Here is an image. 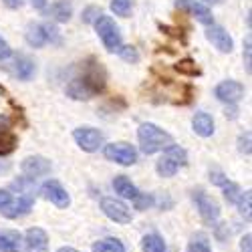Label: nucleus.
<instances>
[{
  "mask_svg": "<svg viewBox=\"0 0 252 252\" xmlns=\"http://www.w3.org/2000/svg\"><path fill=\"white\" fill-rule=\"evenodd\" d=\"M105 85H107V75H105L103 65L95 59H89L83 65V71L69 81L67 95L77 101H89L95 95L103 93Z\"/></svg>",
  "mask_w": 252,
  "mask_h": 252,
  "instance_id": "nucleus-1",
  "label": "nucleus"
},
{
  "mask_svg": "<svg viewBox=\"0 0 252 252\" xmlns=\"http://www.w3.org/2000/svg\"><path fill=\"white\" fill-rule=\"evenodd\" d=\"M137 139H139V145H141V152L145 156H152L156 152H161L165 148H170L174 143V137L159 129L156 123H141L139 129H137Z\"/></svg>",
  "mask_w": 252,
  "mask_h": 252,
  "instance_id": "nucleus-2",
  "label": "nucleus"
},
{
  "mask_svg": "<svg viewBox=\"0 0 252 252\" xmlns=\"http://www.w3.org/2000/svg\"><path fill=\"white\" fill-rule=\"evenodd\" d=\"M32 204H34V198L31 194L14 196L10 190H0V214L10 220L29 214Z\"/></svg>",
  "mask_w": 252,
  "mask_h": 252,
  "instance_id": "nucleus-3",
  "label": "nucleus"
},
{
  "mask_svg": "<svg viewBox=\"0 0 252 252\" xmlns=\"http://www.w3.org/2000/svg\"><path fill=\"white\" fill-rule=\"evenodd\" d=\"M163 158L158 161L156 165V170L161 178H174L178 174L180 167H184L188 163V154L184 148H180V145H170V148H165L163 150Z\"/></svg>",
  "mask_w": 252,
  "mask_h": 252,
  "instance_id": "nucleus-4",
  "label": "nucleus"
},
{
  "mask_svg": "<svg viewBox=\"0 0 252 252\" xmlns=\"http://www.w3.org/2000/svg\"><path fill=\"white\" fill-rule=\"evenodd\" d=\"M95 31L99 34V38L103 40L105 49H107L109 53H117L123 45H121V32L117 29V25L113 23V18L107 16V14H99L95 18Z\"/></svg>",
  "mask_w": 252,
  "mask_h": 252,
  "instance_id": "nucleus-5",
  "label": "nucleus"
},
{
  "mask_svg": "<svg viewBox=\"0 0 252 252\" xmlns=\"http://www.w3.org/2000/svg\"><path fill=\"white\" fill-rule=\"evenodd\" d=\"M194 202H196V208L204 220V224L208 226H214L220 218V206L214 198H210L204 190H194Z\"/></svg>",
  "mask_w": 252,
  "mask_h": 252,
  "instance_id": "nucleus-6",
  "label": "nucleus"
},
{
  "mask_svg": "<svg viewBox=\"0 0 252 252\" xmlns=\"http://www.w3.org/2000/svg\"><path fill=\"white\" fill-rule=\"evenodd\" d=\"M105 158H107L109 161H115L119 165H133L137 161V152L133 145L125 143V141H117V143H109L105 145L103 150Z\"/></svg>",
  "mask_w": 252,
  "mask_h": 252,
  "instance_id": "nucleus-7",
  "label": "nucleus"
},
{
  "mask_svg": "<svg viewBox=\"0 0 252 252\" xmlns=\"http://www.w3.org/2000/svg\"><path fill=\"white\" fill-rule=\"evenodd\" d=\"M101 210L103 214L109 220L117 222V224H129L131 222V210L127 208V204H123L117 198H101Z\"/></svg>",
  "mask_w": 252,
  "mask_h": 252,
  "instance_id": "nucleus-8",
  "label": "nucleus"
},
{
  "mask_svg": "<svg viewBox=\"0 0 252 252\" xmlns=\"http://www.w3.org/2000/svg\"><path fill=\"white\" fill-rule=\"evenodd\" d=\"M73 137L77 141V145L83 150V152H97L101 145H103V133L97 131L95 127H77L73 131Z\"/></svg>",
  "mask_w": 252,
  "mask_h": 252,
  "instance_id": "nucleus-9",
  "label": "nucleus"
},
{
  "mask_svg": "<svg viewBox=\"0 0 252 252\" xmlns=\"http://www.w3.org/2000/svg\"><path fill=\"white\" fill-rule=\"evenodd\" d=\"M214 95L220 101L228 103V105H234V103H238L244 97V85H242V83H238V81L228 79V81H222L220 85H216Z\"/></svg>",
  "mask_w": 252,
  "mask_h": 252,
  "instance_id": "nucleus-10",
  "label": "nucleus"
},
{
  "mask_svg": "<svg viewBox=\"0 0 252 252\" xmlns=\"http://www.w3.org/2000/svg\"><path fill=\"white\" fill-rule=\"evenodd\" d=\"M176 8L196 16V20H200V23L206 25V27L214 25L212 10H210L208 6H204L202 2H196V0H176Z\"/></svg>",
  "mask_w": 252,
  "mask_h": 252,
  "instance_id": "nucleus-11",
  "label": "nucleus"
},
{
  "mask_svg": "<svg viewBox=\"0 0 252 252\" xmlns=\"http://www.w3.org/2000/svg\"><path fill=\"white\" fill-rule=\"evenodd\" d=\"M40 192H43V196H45L49 202H53V204L59 206V208H67V206L71 204V198H69L67 190H65V188H63L57 180L45 182L43 188H40Z\"/></svg>",
  "mask_w": 252,
  "mask_h": 252,
  "instance_id": "nucleus-12",
  "label": "nucleus"
},
{
  "mask_svg": "<svg viewBox=\"0 0 252 252\" xmlns=\"http://www.w3.org/2000/svg\"><path fill=\"white\" fill-rule=\"evenodd\" d=\"M206 38L212 43L220 53H232L234 49V40L226 32V29L222 27H216V25H210L208 31H206Z\"/></svg>",
  "mask_w": 252,
  "mask_h": 252,
  "instance_id": "nucleus-13",
  "label": "nucleus"
},
{
  "mask_svg": "<svg viewBox=\"0 0 252 252\" xmlns=\"http://www.w3.org/2000/svg\"><path fill=\"white\" fill-rule=\"evenodd\" d=\"M23 174L27 178H38V176H45L51 172V161L43 156H29L23 159Z\"/></svg>",
  "mask_w": 252,
  "mask_h": 252,
  "instance_id": "nucleus-14",
  "label": "nucleus"
},
{
  "mask_svg": "<svg viewBox=\"0 0 252 252\" xmlns=\"http://www.w3.org/2000/svg\"><path fill=\"white\" fill-rule=\"evenodd\" d=\"M0 252H29L25 238L14 230H0Z\"/></svg>",
  "mask_w": 252,
  "mask_h": 252,
  "instance_id": "nucleus-15",
  "label": "nucleus"
},
{
  "mask_svg": "<svg viewBox=\"0 0 252 252\" xmlns=\"http://www.w3.org/2000/svg\"><path fill=\"white\" fill-rule=\"evenodd\" d=\"M25 242L29 252H47L49 248V236L43 228H31L25 234Z\"/></svg>",
  "mask_w": 252,
  "mask_h": 252,
  "instance_id": "nucleus-16",
  "label": "nucleus"
},
{
  "mask_svg": "<svg viewBox=\"0 0 252 252\" xmlns=\"http://www.w3.org/2000/svg\"><path fill=\"white\" fill-rule=\"evenodd\" d=\"M12 75L18 77L20 81H31L36 73V67H34V63L25 57V55H16L14 57V63H12V67H10Z\"/></svg>",
  "mask_w": 252,
  "mask_h": 252,
  "instance_id": "nucleus-17",
  "label": "nucleus"
},
{
  "mask_svg": "<svg viewBox=\"0 0 252 252\" xmlns=\"http://www.w3.org/2000/svg\"><path fill=\"white\" fill-rule=\"evenodd\" d=\"M25 38H27V43H29L32 49H40V47H45V45L49 43V40H47L45 25H38V23H32V25L27 27Z\"/></svg>",
  "mask_w": 252,
  "mask_h": 252,
  "instance_id": "nucleus-18",
  "label": "nucleus"
},
{
  "mask_svg": "<svg viewBox=\"0 0 252 252\" xmlns=\"http://www.w3.org/2000/svg\"><path fill=\"white\" fill-rule=\"evenodd\" d=\"M192 129L200 135V137H210L214 133V119L210 117L208 113L200 111L192 117Z\"/></svg>",
  "mask_w": 252,
  "mask_h": 252,
  "instance_id": "nucleus-19",
  "label": "nucleus"
},
{
  "mask_svg": "<svg viewBox=\"0 0 252 252\" xmlns=\"http://www.w3.org/2000/svg\"><path fill=\"white\" fill-rule=\"evenodd\" d=\"M45 14L51 16V18H55L57 23H69V18L73 14V6H71V2H67V0H59V2L51 4L45 10Z\"/></svg>",
  "mask_w": 252,
  "mask_h": 252,
  "instance_id": "nucleus-20",
  "label": "nucleus"
},
{
  "mask_svg": "<svg viewBox=\"0 0 252 252\" xmlns=\"http://www.w3.org/2000/svg\"><path fill=\"white\" fill-rule=\"evenodd\" d=\"M113 190H115V194H119L121 198H129V200H133L139 192H137V188L131 184V180L127 178V176H117L115 180H113Z\"/></svg>",
  "mask_w": 252,
  "mask_h": 252,
  "instance_id": "nucleus-21",
  "label": "nucleus"
},
{
  "mask_svg": "<svg viewBox=\"0 0 252 252\" xmlns=\"http://www.w3.org/2000/svg\"><path fill=\"white\" fill-rule=\"evenodd\" d=\"M16 145H18V137L14 131L10 129H2L0 131V156H8L16 150Z\"/></svg>",
  "mask_w": 252,
  "mask_h": 252,
  "instance_id": "nucleus-22",
  "label": "nucleus"
},
{
  "mask_svg": "<svg viewBox=\"0 0 252 252\" xmlns=\"http://www.w3.org/2000/svg\"><path fill=\"white\" fill-rule=\"evenodd\" d=\"M141 250L143 252H165V242L158 234H148L141 240Z\"/></svg>",
  "mask_w": 252,
  "mask_h": 252,
  "instance_id": "nucleus-23",
  "label": "nucleus"
},
{
  "mask_svg": "<svg viewBox=\"0 0 252 252\" xmlns=\"http://www.w3.org/2000/svg\"><path fill=\"white\" fill-rule=\"evenodd\" d=\"M93 252H125V246L117 238H103L93 244Z\"/></svg>",
  "mask_w": 252,
  "mask_h": 252,
  "instance_id": "nucleus-24",
  "label": "nucleus"
},
{
  "mask_svg": "<svg viewBox=\"0 0 252 252\" xmlns=\"http://www.w3.org/2000/svg\"><path fill=\"white\" fill-rule=\"evenodd\" d=\"M222 192H224V198H226V202H228V204H236V202L240 200V196H242L240 186H238V184H234V182H230V180L222 186Z\"/></svg>",
  "mask_w": 252,
  "mask_h": 252,
  "instance_id": "nucleus-25",
  "label": "nucleus"
},
{
  "mask_svg": "<svg viewBox=\"0 0 252 252\" xmlns=\"http://www.w3.org/2000/svg\"><path fill=\"white\" fill-rule=\"evenodd\" d=\"M131 6H133L131 0H111V10L123 18H127L131 14Z\"/></svg>",
  "mask_w": 252,
  "mask_h": 252,
  "instance_id": "nucleus-26",
  "label": "nucleus"
},
{
  "mask_svg": "<svg viewBox=\"0 0 252 252\" xmlns=\"http://www.w3.org/2000/svg\"><path fill=\"white\" fill-rule=\"evenodd\" d=\"M176 71L182 73V75H188V77H196V75H200V69L196 67V63H194L192 59H184V61H180L178 65H176Z\"/></svg>",
  "mask_w": 252,
  "mask_h": 252,
  "instance_id": "nucleus-27",
  "label": "nucleus"
},
{
  "mask_svg": "<svg viewBox=\"0 0 252 252\" xmlns=\"http://www.w3.org/2000/svg\"><path fill=\"white\" fill-rule=\"evenodd\" d=\"M236 204H238V210H240V214L244 216V220L250 222V210H252V206H250V204H252V196H250V192H244Z\"/></svg>",
  "mask_w": 252,
  "mask_h": 252,
  "instance_id": "nucleus-28",
  "label": "nucleus"
},
{
  "mask_svg": "<svg viewBox=\"0 0 252 252\" xmlns=\"http://www.w3.org/2000/svg\"><path fill=\"white\" fill-rule=\"evenodd\" d=\"M117 53L121 55V59H123L125 63H137V61H139V51H137L135 47H131V45L121 47Z\"/></svg>",
  "mask_w": 252,
  "mask_h": 252,
  "instance_id": "nucleus-29",
  "label": "nucleus"
},
{
  "mask_svg": "<svg viewBox=\"0 0 252 252\" xmlns=\"http://www.w3.org/2000/svg\"><path fill=\"white\" fill-rule=\"evenodd\" d=\"M252 135H250V131H244V133H240V137H238V152L242 154V156H250V152H252Z\"/></svg>",
  "mask_w": 252,
  "mask_h": 252,
  "instance_id": "nucleus-30",
  "label": "nucleus"
},
{
  "mask_svg": "<svg viewBox=\"0 0 252 252\" xmlns=\"http://www.w3.org/2000/svg\"><path fill=\"white\" fill-rule=\"evenodd\" d=\"M133 202H135V210H148V208H152L154 206V196H150V194H137L135 198H133Z\"/></svg>",
  "mask_w": 252,
  "mask_h": 252,
  "instance_id": "nucleus-31",
  "label": "nucleus"
},
{
  "mask_svg": "<svg viewBox=\"0 0 252 252\" xmlns=\"http://www.w3.org/2000/svg\"><path fill=\"white\" fill-rule=\"evenodd\" d=\"M188 252H212V250H210V246L204 238H194L190 242V246H188Z\"/></svg>",
  "mask_w": 252,
  "mask_h": 252,
  "instance_id": "nucleus-32",
  "label": "nucleus"
},
{
  "mask_svg": "<svg viewBox=\"0 0 252 252\" xmlns=\"http://www.w3.org/2000/svg\"><path fill=\"white\" fill-rule=\"evenodd\" d=\"M244 67H246V73L250 75L252 73V40L246 38L244 43Z\"/></svg>",
  "mask_w": 252,
  "mask_h": 252,
  "instance_id": "nucleus-33",
  "label": "nucleus"
},
{
  "mask_svg": "<svg viewBox=\"0 0 252 252\" xmlns=\"http://www.w3.org/2000/svg\"><path fill=\"white\" fill-rule=\"evenodd\" d=\"M101 14V10L97 8V6H89V8H85V12H83V23H87V25H91V23H95V18Z\"/></svg>",
  "mask_w": 252,
  "mask_h": 252,
  "instance_id": "nucleus-34",
  "label": "nucleus"
},
{
  "mask_svg": "<svg viewBox=\"0 0 252 252\" xmlns=\"http://www.w3.org/2000/svg\"><path fill=\"white\" fill-rule=\"evenodd\" d=\"M45 31H47V40H51V43H55V45H59V43H61L59 31H57L55 27H51V25H45Z\"/></svg>",
  "mask_w": 252,
  "mask_h": 252,
  "instance_id": "nucleus-35",
  "label": "nucleus"
},
{
  "mask_svg": "<svg viewBox=\"0 0 252 252\" xmlns=\"http://www.w3.org/2000/svg\"><path fill=\"white\" fill-rule=\"evenodd\" d=\"M210 180H212V184H216V186H224L226 182H228V178L222 174V172H218V170H214V172H210Z\"/></svg>",
  "mask_w": 252,
  "mask_h": 252,
  "instance_id": "nucleus-36",
  "label": "nucleus"
},
{
  "mask_svg": "<svg viewBox=\"0 0 252 252\" xmlns=\"http://www.w3.org/2000/svg\"><path fill=\"white\" fill-rule=\"evenodd\" d=\"M8 57H12V49H10V45L6 43V40L0 38V61H6Z\"/></svg>",
  "mask_w": 252,
  "mask_h": 252,
  "instance_id": "nucleus-37",
  "label": "nucleus"
},
{
  "mask_svg": "<svg viewBox=\"0 0 252 252\" xmlns=\"http://www.w3.org/2000/svg\"><path fill=\"white\" fill-rule=\"evenodd\" d=\"M240 248H242V252H252V236H250V234H246V236L242 238Z\"/></svg>",
  "mask_w": 252,
  "mask_h": 252,
  "instance_id": "nucleus-38",
  "label": "nucleus"
},
{
  "mask_svg": "<svg viewBox=\"0 0 252 252\" xmlns=\"http://www.w3.org/2000/svg\"><path fill=\"white\" fill-rule=\"evenodd\" d=\"M4 2V6H8V8H12V10H16V8H20L25 4V0H2Z\"/></svg>",
  "mask_w": 252,
  "mask_h": 252,
  "instance_id": "nucleus-39",
  "label": "nucleus"
},
{
  "mask_svg": "<svg viewBox=\"0 0 252 252\" xmlns=\"http://www.w3.org/2000/svg\"><path fill=\"white\" fill-rule=\"evenodd\" d=\"M31 4L34 8H38V10H45L47 8V0H31Z\"/></svg>",
  "mask_w": 252,
  "mask_h": 252,
  "instance_id": "nucleus-40",
  "label": "nucleus"
},
{
  "mask_svg": "<svg viewBox=\"0 0 252 252\" xmlns=\"http://www.w3.org/2000/svg\"><path fill=\"white\" fill-rule=\"evenodd\" d=\"M57 252H79V250H75V248H69V246H63V248H59Z\"/></svg>",
  "mask_w": 252,
  "mask_h": 252,
  "instance_id": "nucleus-41",
  "label": "nucleus"
},
{
  "mask_svg": "<svg viewBox=\"0 0 252 252\" xmlns=\"http://www.w3.org/2000/svg\"><path fill=\"white\" fill-rule=\"evenodd\" d=\"M206 2H210V4H220L222 0H206Z\"/></svg>",
  "mask_w": 252,
  "mask_h": 252,
  "instance_id": "nucleus-42",
  "label": "nucleus"
}]
</instances>
